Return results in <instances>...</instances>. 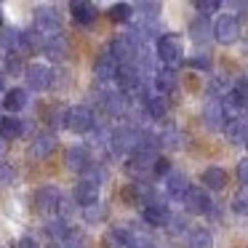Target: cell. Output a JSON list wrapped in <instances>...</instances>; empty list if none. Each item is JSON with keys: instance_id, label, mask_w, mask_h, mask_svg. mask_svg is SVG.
<instances>
[{"instance_id": "cell-1", "label": "cell", "mask_w": 248, "mask_h": 248, "mask_svg": "<svg viewBox=\"0 0 248 248\" xmlns=\"http://www.w3.org/2000/svg\"><path fill=\"white\" fill-rule=\"evenodd\" d=\"M62 125H64L67 131H72V134H88V131H93V125H96V118H93L91 107L75 104V107L62 112Z\"/></svg>"}, {"instance_id": "cell-2", "label": "cell", "mask_w": 248, "mask_h": 248, "mask_svg": "<svg viewBox=\"0 0 248 248\" xmlns=\"http://www.w3.org/2000/svg\"><path fill=\"white\" fill-rule=\"evenodd\" d=\"M107 144H109V150H112L115 157L134 155L136 147H139V131L131 128V125H120V128H115L112 134L107 136Z\"/></svg>"}, {"instance_id": "cell-3", "label": "cell", "mask_w": 248, "mask_h": 248, "mask_svg": "<svg viewBox=\"0 0 248 248\" xmlns=\"http://www.w3.org/2000/svg\"><path fill=\"white\" fill-rule=\"evenodd\" d=\"M155 54H157V59H160L163 64L173 70V64L184 62V40L179 38V35H171V32L160 35V38H157Z\"/></svg>"}, {"instance_id": "cell-4", "label": "cell", "mask_w": 248, "mask_h": 248, "mask_svg": "<svg viewBox=\"0 0 248 248\" xmlns=\"http://www.w3.org/2000/svg\"><path fill=\"white\" fill-rule=\"evenodd\" d=\"M211 32H214V40L221 43V46L237 43V40H240V19L232 16V14H221V16L214 22Z\"/></svg>"}, {"instance_id": "cell-5", "label": "cell", "mask_w": 248, "mask_h": 248, "mask_svg": "<svg viewBox=\"0 0 248 248\" xmlns=\"http://www.w3.org/2000/svg\"><path fill=\"white\" fill-rule=\"evenodd\" d=\"M24 80H27V88H32V91H48L54 86V70L43 62H32V64L24 67Z\"/></svg>"}, {"instance_id": "cell-6", "label": "cell", "mask_w": 248, "mask_h": 248, "mask_svg": "<svg viewBox=\"0 0 248 248\" xmlns=\"http://www.w3.org/2000/svg\"><path fill=\"white\" fill-rule=\"evenodd\" d=\"M59 200H62V192H59V187H54V184H43V187H38V189H35V195H32L35 211L43 214V216L56 214Z\"/></svg>"}, {"instance_id": "cell-7", "label": "cell", "mask_w": 248, "mask_h": 248, "mask_svg": "<svg viewBox=\"0 0 248 248\" xmlns=\"http://www.w3.org/2000/svg\"><path fill=\"white\" fill-rule=\"evenodd\" d=\"M35 32L43 35V38H51V35H59L62 32V16L56 8H48V6H40L35 11Z\"/></svg>"}, {"instance_id": "cell-8", "label": "cell", "mask_w": 248, "mask_h": 248, "mask_svg": "<svg viewBox=\"0 0 248 248\" xmlns=\"http://www.w3.org/2000/svg\"><path fill=\"white\" fill-rule=\"evenodd\" d=\"M182 205L189 211V214H208V211L214 208L211 195L205 192L203 187H198V184H189L187 187V192L182 195Z\"/></svg>"}, {"instance_id": "cell-9", "label": "cell", "mask_w": 248, "mask_h": 248, "mask_svg": "<svg viewBox=\"0 0 248 248\" xmlns=\"http://www.w3.org/2000/svg\"><path fill=\"white\" fill-rule=\"evenodd\" d=\"M155 160H157L155 150H136L134 155L128 157V163H125V171H128L131 176H147V173H152Z\"/></svg>"}, {"instance_id": "cell-10", "label": "cell", "mask_w": 248, "mask_h": 248, "mask_svg": "<svg viewBox=\"0 0 248 248\" xmlns=\"http://www.w3.org/2000/svg\"><path fill=\"white\" fill-rule=\"evenodd\" d=\"M107 51H109V56H112L118 64H131L134 56H136V46L131 43L128 35H115V38L109 40Z\"/></svg>"}, {"instance_id": "cell-11", "label": "cell", "mask_w": 248, "mask_h": 248, "mask_svg": "<svg viewBox=\"0 0 248 248\" xmlns=\"http://www.w3.org/2000/svg\"><path fill=\"white\" fill-rule=\"evenodd\" d=\"M200 118H203V125H205V128H211V131H221L230 115L224 112L221 102H214V99H211V102H205V107H203V112H200Z\"/></svg>"}, {"instance_id": "cell-12", "label": "cell", "mask_w": 248, "mask_h": 248, "mask_svg": "<svg viewBox=\"0 0 248 248\" xmlns=\"http://www.w3.org/2000/svg\"><path fill=\"white\" fill-rule=\"evenodd\" d=\"M152 75H155L152 78V86H155L157 96H168V93L176 91V86H179L176 70H171V67H160V70H155Z\"/></svg>"}, {"instance_id": "cell-13", "label": "cell", "mask_w": 248, "mask_h": 248, "mask_svg": "<svg viewBox=\"0 0 248 248\" xmlns=\"http://www.w3.org/2000/svg\"><path fill=\"white\" fill-rule=\"evenodd\" d=\"M141 219L150 227H168V221H171V208H168L166 203H160V200H152L150 205H144Z\"/></svg>"}, {"instance_id": "cell-14", "label": "cell", "mask_w": 248, "mask_h": 248, "mask_svg": "<svg viewBox=\"0 0 248 248\" xmlns=\"http://www.w3.org/2000/svg\"><path fill=\"white\" fill-rule=\"evenodd\" d=\"M70 14L80 27H91V24L96 22V16H99V8L93 6V3H88V0H72Z\"/></svg>"}, {"instance_id": "cell-15", "label": "cell", "mask_w": 248, "mask_h": 248, "mask_svg": "<svg viewBox=\"0 0 248 248\" xmlns=\"http://www.w3.org/2000/svg\"><path fill=\"white\" fill-rule=\"evenodd\" d=\"M118 62L109 56V51L104 48L102 54L96 56V62H93V75L99 78V83H109V80H115V75H118Z\"/></svg>"}, {"instance_id": "cell-16", "label": "cell", "mask_w": 248, "mask_h": 248, "mask_svg": "<svg viewBox=\"0 0 248 248\" xmlns=\"http://www.w3.org/2000/svg\"><path fill=\"white\" fill-rule=\"evenodd\" d=\"M40 51H43L51 62H62V59H67V54H70V43H67V38L59 32V35L46 38L43 40V48H40Z\"/></svg>"}, {"instance_id": "cell-17", "label": "cell", "mask_w": 248, "mask_h": 248, "mask_svg": "<svg viewBox=\"0 0 248 248\" xmlns=\"http://www.w3.org/2000/svg\"><path fill=\"white\" fill-rule=\"evenodd\" d=\"M64 163H67V168H70V171L86 173L88 168H91V155H88V150L83 144H75V147H70V150H67Z\"/></svg>"}, {"instance_id": "cell-18", "label": "cell", "mask_w": 248, "mask_h": 248, "mask_svg": "<svg viewBox=\"0 0 248 248\" xmlns=\"http://www.w3.org/2000/svg\"><path fill=\"white\" fill-rule=\"evenodd\" d=\"M125 198H128V203L131 205H150L152 200H157L155 198V189L150 187L147 182H134V184H128V189H125Z\"/></svg>"}, {"instance_id": "cell-19", "label": "cell", "mask_w": 248, "mask_h": 248, "mask_svg": "<svg viewBox=\"0 0 248 248\" xmlns=\"http://www.w3.org/2000/svg\"><path fill=\"white\" fill-rule=\"evenodd\" d=\"M72 200H75L78 205H91V203H99V184L88 182V179H80V182L75 184V189H72Z\"/></svg>"}, {"instance_id": "cell-20", "label": "cell", "mask_w": 248, "mask_h": 248, "mask_svg": "<svg viewBox=\"0 0 248 248\" xmlns=\"http://www.w3.org/2000/svg\"><path fill=\"white\" fill-rule=\"evenodd\" d=\"M224 139L230 141V144H246V136H248V120H243V118H227V123H224Z\"/></svg>"}, {"instance_id": "cell-21", "label": "cell", "mask_w": 248, "mask_h": 248, "mask_svg": "<svg viewBox=\"0 0 248 248\" xmlns=\"http://www.w3.org/2000/svg\"><path fill=\"white\" fill-rule=\"evenodd\" d=\"M104 248H131L134 246V235H131L125 227H109L102 237Z\"/></svg>"}, {"instance_id": "cell-22", "label": "cell", "mask_w": 248, "mask_h": 248, "mask_svg": "<svg viewBox=\"0 0 248 248\" xmlns=\"http://www.w3.org/2000/svg\"><path fill=\"white\" fill-rule=\"evenodd\" d=\"M200 182H203V189L205 192H219V189L227 187V171L219 166H211L200 173Z\"/></svg>"}, {"instance_id": "cell-23", "label": "cell", "mask_w": 248, "mask_h": 248, "mask_svg": "<svg viewBox=\"0 0 248 248\" xmlns=\"http://www.w3.org/2000/svg\"><path fill=\"white\" fill-rule=\"evenodd\" d=\"M24 134V120L16 118V115H6V118H0V139L6 141H14Z\"/></svg>"}, {"instance_id": "cell-24", "label": "cell", "mask_w": 248, "mask_h": 248, "mask_svg": "<svg viewBox=\"0 0 248 248\" xmlns=\"http://www.w3.org/2000/svg\"><path fill=\"white\" fill-rule=\"evenodd\" d=\"M54 150H56V136L54 134H40V136H35V141L30 144V157L43 160V157H48Z\"/></svg>"}, {"instance_id": "cell-25", "label": "cell", "mask_w": 248, "mask_h": 248, "mask_svg": "<svg viewBox=\"0 0 248 248\" xmlns=\"http://www.w3.org/2000/svg\"><path fill=\"white\" fill-rule=\"evenodd\" d=\"M27 88H8L6 91V99H3V104L0 107H6L11 115H16V112H22L24 107H27Z\"/></svg>"}, {"instance_id": "cell-26", "label": "cell", "mask_w": 248, "mask_h": 248, "mask_svg": "<svg viewBox=\"0 0 248 248\" xmlns=\"http://www.w3.org/2000/svg\"><path fill=\"white\" fill-rule=\"evenodd\" d=\"M102 104H104V112L112 115V118H123L125 109H128V99H125L120 91H115V93H104Z\"/></svg>"}, {"instance_id": "cell-27", "label": "cell", "mask_w": 248, "mask_h": 248, "mask_svg": "<svg viewBox=\"0 0 248 248\" xmlns=\"http://www.w3.org/2000/svg\"><path fill=\"white\" fill-rule=\"evenodd\" d=\"M232 86H235V83L230 80V78H224V75H214L208 80V86H205V93H208L211 99H214V102H221V99L227 96V93L232 91Z\"/></svg>"}, {"instance_id": "cell-28", "label": "cell", "mask_w": 248, "mask_h": 248, "mask_svg": "<svg viewBox=\"0 0 248 248\" xmlns=\"http://www.w3.org/2000/svg\"><path fill=\"white\" fill-rule=\"evenodd\" d=\"M0 48L6 51V54H22V30L16 27H6L3 35H0Z\"/></svg>"}, {"instance_id": "cell-29", "label": "cell", "mask_w": 248, "mask_h": 248, "mask_svg": "<svg viewBox=\"0 0 248 248\" xmlns=\"http://www.w3.org/2000/svg\"><path fill=\"white\" fill-rule=\"evenodd\" d=\"M187 187H189V182H187V176H184L182 171H171L166 176V192L171 195V198L182 200V195L187 192Z\"/></svg>"}, {"instance_id": "cell-30", "label": "cell", "mask_w": 248, "mask_h": 248, "mask_svg": "<svg viewBox=\"0 0 248 248\" xmlns=\"http://www.w3.org/2000/svg\"><path fill=\"white\" fill-rule=\"evenodd\" d=\"M189 35H192V40H195L198 46L208 43V40L214 38V32H211V24H208V19H205V16H198V19H192V22H189Z\"/></svg>"}, {"instance_id": "cell-31", "label": "cell", "mask_w": 248, "mask_h": 248, "mask_svg": "<svg viewBox=\"0 0 248 248\" xmlns=\"http://www.w3.org/2000/svg\"><path fill=\"white\" fill-rule=\"evenodd\" d=\"M144 112L150 115L152 120H163V118L168 115V99H166V96H157V93H152V96L144 102Z\"/></svg>"}, {"instance_id": "cell-32", "label": "cell", "mask_w": 248, "mask_h": 248, "mask_svg": "<svg viewBox=\"0 0 248 248\" xmlns=\"http://www.w3.org/2000/svg\"><path fill=\"white\" fill-rule=\"evenodd\" d=\"M107 16H109V22H115V24H128L131 19H134V6H131V3H112Z\"/></svg>"}, {"instance_id": "cell-33", "label": "cell", "mask_w": 248, "mask_h": 248, "mask_svg": "<svg viewBox=\"0 0 248 248\" xmlns=\"http://www.w3.org/2000/svg\"><path fill=\"white\" fill-rule=\"evenodd\" d=\"M62 248H88V235L78 227H70L64 240H62Z\"/></svg>"}, {"instance_id": "cell-34", "label": "cell", "mask_w": 248, "mask_h": 248, "mask_svg": "<svg viewBox=\"0 0 248 248\" xmlns=\"http://www.w3.org/2000/svg\"><path fill=\"white\" fill-rule=\"evenodd\" d=\"M182 141H184V134L176 131V128H166L163 134H157V144L166 147V150H179Z\"/></svg>"}, {"instance_id": "cell-35", "label": "cell", "mask_w": 248, "mask_h": 248, "mask_svg": "<svg viewBox=\"0 0 248 248\" xmlns=\"http://www.w3.org/2000/svg\"><path fill=\"white\" fill-rule=\"evenodd\" d=\"M189 248H214V235L205 227H198V230L189 232Z\"/></svg>"}, {"instance_id": "cell-36", "label": "cell", "mask_w": 248, "mask_h": 248, "mask_svg": "<svg viewBox=\"0 0 248 248\" xmlns=\"http://www.w3.org/2000/svg\"><path fill=\"white\" fill-rule=\"evenodd\" d=\"M83 219L88 221V224H102V221H107V205L104 203H91L83 208Z\"/></svg>"}, {"instance_id": "cell-37", "label": "cell", "mask_w": 248, "mask_h": 248, "mask_svg": "<svg viewBox=\"0 0 248 248\" xmlns=\"http://www.w3.org/2000/svg\"><path fill=\"white\" fill-rule=\"evenodd\" d=\"M67 221H62V219H51L48 221V227H46V232H48L51 237H54V243H59V240H64V235H67Z\"/></svg>"}, {"instance_id": "cell-38", "label": "cell", "mask_w": 248, "mask_h": 248, "mask_svg": "<svg viewBox=\"0 0 248 248\" xmlns=\"http://www.w3.org/2000/svg\"><path fill=\"white\" fill-rule=\"evenodd\" d=\"M187 64L192 67V70H200V72H211V67H214V59H211L208 54H195L187 59Z\"/></svg>"}, {"instance_id": "cell-39", "label": "cell", "mask_w": 248, "mask_h": 248, "mask_svg": "<svg viewBox=\"0 0 248 248\" xmlns=\"http://www.w3.org/2000/svg\"><path fill=\"white\" fill-rule=\"evenodd\" d=\"M230 208L235 211L237 216H248V189H240V192H237L235 198H232Z\"/></svg>"}, {"instance_id": "cell-40", "label": "cell", "mask_w": 248, "mask_h": 248, "mask_svg": "<svg viewBox=\"0 0 248 248\" xmlns=\"http://www.w3.org/2000/svg\"><path fill=\"white\" fill-rule=\"evenodd\" d=\"M219 8H221L219 0H195V11H198L200 16H205V19H208L211 14H216Z\"/></svg>"}, {"instance_id": "cell-41", "label": "cell", "mask_w": 248, "mask_h": 248, "mask_svg": "<svg viewBox=\"0 0 248 248\" xmlns=\"http://www.w3.org/2000/svg\"><path fill=\"white\" fill-rule=\"evenodd\" d=\"M136 11H139L141 19H157V14H160V3H139Z\"/></svg>"}, {"instance_id": "cell-42", "label": "cell", "mask_w": 248, "mask_h": 248, "mask_svg": "<svg viewBox=\"0 0 248 248\" xmlns=\"http://www.w3.org/2000/svg\"><path fill=\"white\" fill-rule=\"evenodd\" d=\"M171 171H173V168H171V160H168V157H160V155H157L155 166H152V173H155V176H168Z\"/></svg>"}, {"instance_id": "cell-43", "label": "cell", "mask_w": 248, "mask_h": 248, "mask_svg": "<svg viewBox=\"0 0 248 248\" xmlns=\"http://www.w3.org/2000/svg\"><path fill=\"white\" fill-rule=\"evenodd\" d=\"M6 72H11V75H16V72H24V67H22V56H16V54H6Z\"/></svg>"}, {"instance_id": "cell-44", "label": "cell", "mask_w": 248, "mask_h": 248, "mask_svg": "<svg viewBox=\"0 0 248 248\" xmlns=\"http://www.w3.org/2000/svg\"><path fill=\"white\" fill-rule=\"evenodd\" d=\"M235 173H237V182L243 184V189H248V157H243V160L237 163Z\"/></svg>"}, {"instance_id": "cell-45", "label": "cell", "mask_w": 248, "mask_h": 248, "mask_svg": "<svg viewBox=\"0 0 248 248\" xmlns=\"http://www.w3.org/2000/svg\"><path fill=\"white\" fill-rule=\"evenodd\" d=\"M14 179H16V171L8 163H0V184H14Z\"/></svg>"}, {"instance_id": "cell-46", "label": "cell", "mask_w": 248, "mask_h": 248, "mask_svg": "<svg viewBox=\"0 0 248 248\" xmlns=\"http://www.w3.org/2000/svg\"><path fill=\"white\" fill-rule=\"evenodd\" d=\"M131 248H157L155 240H150V237H134V246Z\"/></svg>"}, {"instance_id": "cell-47", "label": "cell", "mask_w": 248, "mask_h": 248, "mask_svg": "<svg viewBox=\"0 0 248 248\" xmlns=\"http://www.w3.org/2000/svg\"><path fill=\"white\" fill-rule=\"evenodd\" d=\"M14 248H38V243H35V237H22Z\"/></svg>"}, {"instance_id": "cell-48", "label": "cell", "mask_w": 248, "mask_h": 248, "mask_svg": "<svg viewBox=\"0 0 248 248\" xmlns=\"http://www.w3.org/2000/svg\"><path fill=\"white\" fill-rule=\"evenodd\" d=\"M232 8H237V11H248V3L246 0H237V3H232Z\"/></svg>"}, {"instance_id": "cell-49", "label": "cell", "mask_w": 248, "mask_h": 248, "mask_svg": "<svg viewBox=\"0 0 248 248\" xmlns=\"http://www.w3.org/2000/svg\"><path fill=\"white\" fill-rule=\"evenodd\" d=\"M0 91H6V72H0Z\"/></svg>"}, {"instance_id": "cell-50", "label": "cell", "mask_w": 248, "mask_h": 248, "mask_svg": "<svg viewBox=\"0 0 248 248\" xmlns=\"http://www.w3.org/2000/svg\"><path fill=\"white\" fill-rule=\"evenodd\" d=\"M3 152H6V141L0 139V155H3Z\"/></svg>"}, {"instance_id": "cell-51", "label": "cell", "mask_w": 248, "mask_h": 248, "mask_svg": "<svg viewBox=\"0 0 248 248\" xmlns=\"http://www.w3.org/2000/svg\"><path fill=\"white\" fill-rule=\"evenodd\" d=\"M46 248H62V243H48Z\"/></svg>"}, {"instance_id": "cell-52", "label": "cell", "mask_w": 248, "mask_h": 248, "mask_svg": "<svg viewBox=\"0 0 248 248\" xmlns=\"http://www.w3.org/2000/svg\"><path fill=\"white\" fill-rule=\"evenodd\" d=\"M0 27H3V8H0Z\"/></svg>"}, {"instance_id": "cell-53", "label": "cell", "mask_w": 248, "mask_h": 248, "mask_svg": "<svg viewBox=\"0 0 248 248\" xmlns=\"http://www.w3.org/2000/svg\"><path fill=\"white\" fill-rule=\"evenodd\" d=\"M246 147H248V136H246Z\"/></svg>"}, {"instance_id": "cell-54", "label": "cell", "mask_w": 248, "mask_h": 248, "mask_svg": "<svg viewBox=\"0 0 248 248\" xmlns=\"http://www.w3.org/2000/svg\"><path fill=\"white\" fill-rule=\"evenodd\" d=\"M246 109H248V104H246Z\"/></svg>"}, {"instance_id": "cell-55", "label": "cell", "mask_w": 248, "mask_h": 248, "mask_svg": "<svg viewBox=\"0 0 248 248\" xmlns=\"http://www.w3.org/2000/svg\"><path fill=\"white\" fill-rule=\"evenodd\" d=\"M0 51H3V48H0Z\"/></svg>"}]
</instances>
